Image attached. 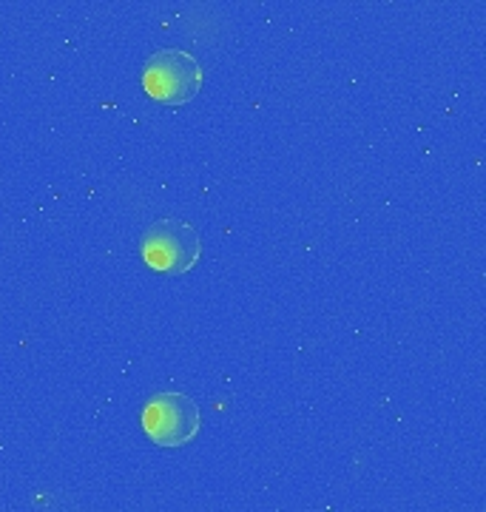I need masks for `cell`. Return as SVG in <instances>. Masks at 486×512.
Returning <instances> with one entry per match:
<instances>
[{
    "label": "cell",
    "mask_w": 486,
    "mask_h": 512,
    "mask_svg": "<svg viewBox=\"0 0 486 512\" xmlns=\"http://www.w3.org/2000/svg\"><path fill=\"white\" fill-rule=\"evenodd\" d=\"M199 407L185 393H157L143 407V430L157 447L191 444L199 433Z\"/></svg>",
    "instance_id": "cell-3"
},
{
    "label": "cell",
    "mask_w": 486,
    "mask_h": 512,
    "mask_svg": "<svg viewBox=\"0 0 486 512\" xmlns=\"http://www.w3.org/2000/svg\"><path fill=\"white\" fill-rule=\"evenodd\" d=\"M143 89L162 106H185L202 89V69L188 52L162 49L145 60Z\"/></svg>",
    "instance_id": "cell-2"
},
{
    "label": "cell",
    "mask_w": 486,
    "mask_h": 512,
    "mask_svg": "<svg viewBox=\"0 0 486 512\" xmlns=\"http://www.w3.org/2000/svg\"><path fill=\"white\" fill-rule=\"evenodd\" d=\"M140 254L151 271L168 276L188 274L202 254L199 231L185 220H157L143 234Z\"/></svg>",
    "instance_id": "cell-1"
}]
</instances>
